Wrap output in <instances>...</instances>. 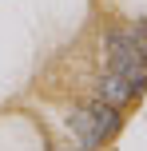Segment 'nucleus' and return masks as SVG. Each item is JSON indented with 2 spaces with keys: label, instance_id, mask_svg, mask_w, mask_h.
<instances>
[{
  "label": "nucleus",
  "instance_id": "obj_5",
  "mask_svg": "<svg viewBox=\"0 0 147 151\" xmlns=\"http://www.w3.org/2000/svg\"><path fill=\"white\" fill-rule=\"evenodd\" d=\"M131 36H135V32H131ZM135 48H139V64L147 68V40H143V36H135Z\"/></svg>",
  "mask_w": 147,
  "mask_h": 151
},
{
  "label": "nucleus",
  "instance_id": "obj_6",
  "mask_svg": "<svg viewBox=\"0 0 147 151\" xmlns=\"http://www.w3.org/2000/svg\"><path fill=\"white\" fill-rule=\"evenodd\" d=\"M131 32H135V36H143V40H147V20H143V24H135Z\"/></svg>",
  "mask_w": 147,
  "mask_h": 151
},
{
  "label": "nucleus",
  "instance_id": "obj_2",
  "mask_svg": "<svg viewBox=\"0 0 147 151\" xmlns=\"http://www.w3.org/2000/svg\"><path fill=\"white\" fill-rule=\"evenodd\" d=\"M68 131L80 139V147H84V151H100V147H103V131L95 127V119L84 111V107H76V111L68 115Z\"/></svg>",
  "mask_w": 147,
  "mask_h": 151
},
{
  "label": "nucleus",
  "instance_id": "obj_1",
  "mask_svg": "<svg viewBox=\"0 0 147 151\" xmlns=\"http://www.w3.org/2000/svg\"><path fill=\"white\" fill-rule=\"evenodd\" d=\"M103 52H108V68L123 76L135 96L147 91V68L139 64V48H135V36L127 28H111L103 36Z\"/></svg>",
  "mask_w": 147,
  "mask_h": 151
},
{
  "label": "nucleus",
  "instance_id": "obj_7",
  "mask_svg": "<svg viewBox=\"0 0 147 151\" xmlns=\"http://www.w3.org/2000/svg\"><path fill=\"white\" fill-rule=\"evenodd\" d=\"M80 151H84V147H80Z\"/></svg>",
  "mask_w": 147,
  "mask_h": 151
},
{
  "label": "nucleus",
  "instance_id": "obj_3",
  "mask_svg": "<svg viewBox=\"0 0 147 151\" xmlns=\"http://www.w3.org/2000/svg\"><path fill=\"white\" fill-rule=\"evenodd\" d=\"M95 96L108 99V104H115V107H123V104H131V99H135V91H131V83H127L119 72L108 68L100 80H95Z\"/></svg>",
  "mask_w": 147,
  "mask_h": 151
},
{
  "label": "nucleus",
  "instance_id": "obj_4",
  "mask_svg": "<svg viewBox=\"0 0 147 151\" xmlns=\"http://www.w3.org/2000/svg\"><path fill=\"white\" fill-rule=\"evenodd\" d=\"M84 111H87V115L95 119V127L103 131V139H108V135H115V131H119V107H115V104H108V99L92 96V99L84 104Z\"/></svg>",
  "mask_w": 147,
  "mask_h": 151
}]
</instances>
